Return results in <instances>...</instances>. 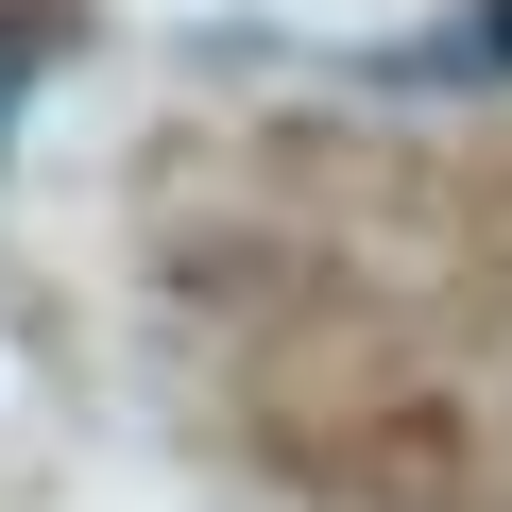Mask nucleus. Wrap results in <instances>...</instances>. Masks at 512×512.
I'll return each mask as SVG.
<instances>
[{
    "label": "nucleus",
    "instance_id": "nucleus-1",
    "mask_svg": "<svg viewBox=\"0 0 512 512\" xmlns=\"http://www.w3.org/2000/svg\"><path fill=\"white\" fill-rule=\"evenodd\" d=\"M410 86H512V0H495V18H444L427 52H393Z\"/></svg>",
    "mask_w": 512,
    "mask_h": 512
},
{
    "label": "nucleus",
    "instance_id": "nucleus-2",
    "mask_svg": "<svg viewBox=\"0 0 512 512\" xmlns=\"http://www.w3.org/2000/svg\"><path fill=\"white\" fill-rule=\"evenodd\" d=\"M52 69V18H0V120H18V86Z\"/></svg>",
    "mask_w": 512,
    "mask_h": 512
}]
</instances>
